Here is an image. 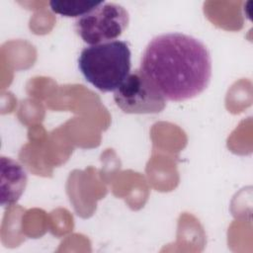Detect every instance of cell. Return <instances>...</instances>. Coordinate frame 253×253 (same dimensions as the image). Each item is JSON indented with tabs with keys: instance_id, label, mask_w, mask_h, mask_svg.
Here are the masks:
<instances>
[{
	"instance_id": "obj_1",
	"label": "cell",
	"mask_w": 253,
	"mask_h": 253,
	"mask_svg": "<svg viewBox=\"0 0 253 253\" xmlns=\"http://www.w3.org/2000/svg\"><path fill=\"white\" fill-rule=\"evenodd\" d=\"M139 70L166 101L180 102L206 90L211 76V58L200 40L168 33L148 42Z\"/></svg>"
},
{
	"instance_id": "obj_2",
	"label": "cell",
	"mask_w": 253,
	"mask_h": 253,
	"mask_svg": "<svg viewBox=\"0 0 253 253\" xmlns=\"http://www.w3.org/2000/svg\"><path fill=\"white\" fill-rule=\"evenodd\" d=\"M130 49L124 41H110L84 47L78 67L85 80L101 92H114L130 73Z\"/></svg>"
},
{
	"instance_id": "obj_3",
	"label": "cell",
	"mask_w": 253,
	"mask_h": 253,
	"mask_svg": "<svg viewBox=\"0 0 253 253\" xmlns=\"http://www.w3.org/2000/svg\"><path fill=\"white\" fill-rule=\"evenodd\" d=\"M128 21V13L123 6L103 1L76 20L75 30L84 42L94 45L115 41L126 29Z\"/></svg>"
},
{
	"instance_id": "obj_4",
	"label": "cell",
	"mask_w": 253,
	"mask_h": 253,
	"mask_svg": "<svg viewBox=\"0 0 253 253\" xmlns=\"http://www.w3.org/2000/svg\"><path fill=\"white\" fill-rule=\"evenodd\" d=\"M114 100L126 114H156L166 106V100L139 69L129 73L114 91Z\"/></svg>"
},
{
	"instance_id": "obj_5",
	"label": "cell",
	"mask_w": 253,
	"mask_h": 253,
	"mask_svg": "<svg viewBox=\"0 0 253 253\" xmlns=\"http://www.w3.org/2000/svg\"><path fill=\"white\" fill-rule=\"evenodd\" d=\"M28 182L25 169L17 161L1 157V205L12 206L24 193Z\"/></svg>"
},
{
	"instance_id": "obj_6",
	"label": "cell",
	"mask_w": 253,
	"mask_h": 253,
	"mask_svg": "<svg viewBox=\"0 0 253 253\" xmlns=\"http://www.w3.org/2000/svg\"><path fill=\"white\" fill-rule=\"evenodd\" d=\"M104 1V0H103ZM103 1L96 0H51L49 7L55 14L64 17H82L100 4Z\"/></svg>"
}]
</instances>
